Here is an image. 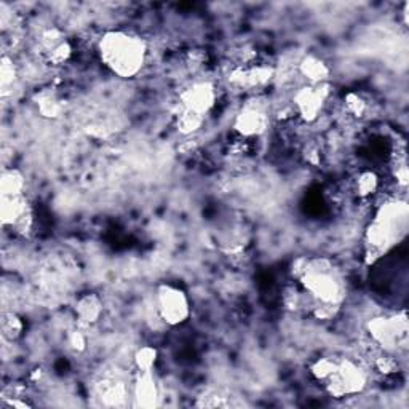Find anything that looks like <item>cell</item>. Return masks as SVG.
I'll return each mask as SVG.
<instances>
[{
    "instance_id": "cell-11",
    "label": "cell",
    "mask_w": 409,
    "mask_h": 409,
    "mask_svg": "<svg viewBox=\"0 0 409 409\" xmlns=\"http://www.w3.org/2000/svg\"><path fill=\"white\" fill-rule=\"evenodd\" d=\"M272 77H274L272 68H269V66H256V68L252 69H243V68L234 69L230 72L229 81L242 88H257L269 83L272 81Z\"/></svg>"
},
{
    "instance_id": "cell-20",
    "label": "cell",
    "mask_w": 409,
    "mask_h": 409,
    "mask_svg": "<svg viewBox=\"0 0 409 409\" xmlns=\"http://www.w3.org/2000/svg\"><path fill=\"white\" fill-rule=\"evenodd\" d=\"M38 112L45 118H58L63 114V103L50 93H45L37 101Z\"/></svg>"
},
{
    "instance_id": "cell-24",
    "label": "cell",
    "mask_w": 409,
    "mask_h": 409,
    "mask_svg": "<svg viewBox=\"0 0 409 409\" xmlns=\"http://www.w3.org/2000/svg\"><path fill=\"white\" fill-rule=\"evenodd\" d=\"M48 53H50L48 55L50 63L59 66V64H64L66 61H69V58L72 55V47L68 41H64L63 43H59L56 48H53Z\"/></svg>"
},
{
    "instance_id": "cell-19",
    "label": "cell",
    "mask_w": 409,
    "mask_h": 409,
    "mask_svg": "<svg viewBox=\"0 0 409 409\" xmlns=\"http://www.w3.org/2000/svg\"><path fill=\"white\" fill-rule=\"evenodd\" d=\"M18 71L13 59L9 56H2L0 59V87H2V96H6V91L16 81Z\"/></svg>"
},
{
    "instance_id": "cell-3",
    "label": "cell",
    "mask_w": 409,
    "mask_h": 409,
    "mask_svg": "<svg viewBox=\"0 0 409 409\" xmlns=\"http://www.w3.org/2000/svg\"><path fill=\"white\" fill-rule=\"evenodd\" d=\"M299 281L306 291L312 294L314 299L321 302V304L338 306L342 296H344V288H342L338 276L333 274V264L325 257L309 259L306 272L302 274Z\"/></svg>"
},
{
    "instance_id": "cell-30",
    "label": "cell",
    "mask_w": 409,
    "mask_h": 409,
    "mask_svg": "<svg viewBox=\"0 0 409 409\" xmlns=\"http://www.w3.org/2000/svg\"><path fill=\"white\" fill-rule=\"evenodd\" d=\"M4 406L5 408H18V409L31 408V405L26 403V401H21V400H18V398H10V397L4 398Z\"/></svg>"
},
{
    "instance_id": "cell-29",
    "label": "cell",
    "mask_w": 409,
    "mask_h": 409,
    "mask_svg": "<svg viewBox=\"0 0 409 409\" xmlns=\"http://www.w3.org/2000/svg\"><path fill=\"white\" fill-rule=\"evenodd\" d=\"M395 177H397V182L401 187H406L409 182V173H408V167L406 163H401L397 167V171H395Z\"/></svg>"
},
{
    "instance_id": "cell-14",
    "label": "cell",
    "mask_w": 409,
    "mask_h": 409,
    "mask_svg": "<svg viewBox=\"0 0 409 409\" xmlns=\"http://www.w3.org/2000/svg\"><path fill=\"white\" fill-rule=\"evenodd\" d=\"M77 319L81 321V325L90 326L100 320L103 314V302L98 298L96 294H85L78 299L76 306Z\"/></svg>"
},
{
    "instance_id": "cell-1",
    "label": "cell",
    "mask_w": 409,
    "mask_h": 409,
    "mask_svg": "<svg viewBox=\"0 0 409 409\" xmlns=\"http://www.w3.org/2000/svg\"><path fill=\"white\" fill-rule=\"evenodd\" d=\"M100 55L103 63L122 78L135 77L146 63V42L122 31H109L101 37Z\"/></svg>"
},
{
    "instance_id": "cell-28",
    "label": "cell",
    "mask_w": 409,
    "mask_h": 409,
    "mask_svg": "<svg viewBox=\"0 0 409 409\" xmlns=\"http://www.w3.org/2000/svg\"><path fill=\"white\" fill-rule=\"evenodd\" d=\"M374 365L380 373H384V374H390L395 371V369H397V363H395L390 357H384V355H380V357L376 358Z\"/></svg>"
},
{
    "instance_id": "cell-17",
    "label": "cell",
    "mask_w": 409,
    "mask_h": 409,
    "mask_svg": "<svg viewBox=\"0 0 409 409\" xmlns=\"http://www.w3.org/2000/svg\"><path fill=\"white\" fill-rule=\"evenodd\" d=\"M204 120V115L197 114L194 110H189V109H184L180 112V115L176 117V128L180 133L182 135H194L197 133L202 128Z\"/></svg>"
},
{
    "instance_id": "cell-4",
    "label": "cell",
    "mask_w": 409,
    "mask_h": 409,
    "mask_svg": "<svg viewBox=\"0 0 409 409\" xmlns=\"http://www.w3.org/2000/svg\"><path fill=\"white\" fill-rule=\"evenodd\" d=\"M157 309L160 319L170 326H180L189 319L190 304L187 294L173 285H160L157 289Z\"/></svg>"
},
{
    "instance_id": "cell-13",
    "label": "cell",
    "mask_w": 409,
    "mask_h": 409,
    "mask_svg": "<svg viewBox=\"0 0 409 409\" xmlns=\"http://www.w3.org/2000/svg\"><path fill=\"white\" fill-rule=\"evenodd\" d=\"M299 72L306 78L309 85L326 83L329 78V68L323 59L314 55H307L299 63Z\"/></svg>"
},
{
    "instance_id": "cell-7",
    "label": "cell",
    "mask_w": 409,
    "mask_h": 409,
    "mask_svg": "<svg viewBox=\"0 0 409 409\" xmlns=\"http://www.w3.org/2000/svg\"><path fill=\"white\" fill-rule=\"evenodd\" d=\"M329 95V85L320 83V85H306V87L299 88L294 95V104L298 109L299 115L304 118L306 122H314L319 118L320 112L325 105Z\"/></svg>"
},
{
    "instance_id": "cell-9",
    "label": "cell",
    "mask_w": 409,
    "mask_h": 409,
    "mask_svg": "<svg viewBox=\"0 0 409 409\" xmlns=\"http://www.w3.org/2000/svg\"><path fill=\"white\" fill-rule=\"evenodd\" d=\"M216 103V90L213 83L197 82L182 91L181 105L184 109L194 110L197 114L204 115L213 109Z\"/></svg>"
},
{
    "instance_id": "cell-25",
    "label": "cell",
    "mask_w": 409,
    "mask_h": 409,
    "mask_svg": "<svg viewBox=\"0 0 409 409\" xmlns=\"http://www.w3.org/2000/svg\"><path fill=\"white\" fill-rule=\"evenodd\" d=\"M68 344L72 348V351L77 352V353H82L87 351L88 347V339H87V334H85L82 329H72L68 336Z\"/></svg>"
},
{
    "instance_id": "cell-23",
    "label": "cell",
    "mask_w": 409,
    "mask_h": 409,
    "mask_svg": "<svg viewBox=\"0 0 409 409\" xmlns=\"http://www.w3.org/2000/svg\"><path fill=\"white\" fill-rule=\"evenodd\" d=\"M379 187V177L373 171H365L357 180V194L360 197L373 195Z\"/></svg>"
},
{
    "instance_id": "cell-26",
    "label": "cell",
    "mask_w": 409,
    "mask_h": 409,
    "mask_svg": "<svg viewBox=\"0 0 409 409\" xmlns=\"http://www.w3.org/2000/svg\"><path fill=\"white\" fill-rule=\"evenodd\" d=\"M346 108L355 117H363L366 112V103L357 93H348L346 96Z\"/></svg>"
},
{
    "instance_id": "cell-8",
    "label": "cell",
    "mask_w": 409,
    "mask_h": 409,
    "mask_svg": "<svg viewBox=\"0 0 409 409\" xmlns=\"http://www.w3.org/2000/svg\"><path fill=\"white\" fill-rule=\"evenodd\" d=\"M252 101L243 108L239 115L235 117L234 128L239 131L242 136H259L269 128V114L266 105L261 103V100Z\"/></svg>"
},
{
    "instance_id": "cell-2",
    "label": "cell",
    "mask_w": 409,
    "mask_h": 409,
    "mask_svg": "<svg viewBox=\"0 0 409 409\" xmlns=\"http://www.w3.org/2000/svg\"><path fill=\"white\" fill-rule=\"evenodd\" d=\"M409 209L405 202H388L380 207L378 214L366 230L368 256L374 262L376 257L387 253L408 229Z\"/></svg>"
},
{
    "instance_id": "cell-15",
    "label": "cell",
    "mask_w": 409,
    "mask_h": 409,
    "mask_svg": "<svg viewBox=\"0 0 409 409\" xmlns=\"http://www.w3.org/2000/svg\"><path fill=\"white\" fill-rule=\"evenodd\" d=\"M98 395L108 406H120L127 400V387L122 380L103 379L96 387Z\"/></svg>"
},
{
    "instance_id": "cell-22",
    "label": "cell",
    "mask_w": 409,
    "mask_h": 409,
    "mask_svg": "<svg viewBox=\"0 0 409 409\" xmlns=\"http://www.w3.org/2000/svg\"><path fill=\"white\" fill-rule=\"evenodd\" d=\"M336 371H338V361L331 358H319L310 365V373L319 380L329 379Z\"/></svg>"
},
{
    "instance_id": "cell-21",
    "label": "cell",
    "mask_w": 409,
    "mask_h": 409,
    "mask_svg": "<svg viewBox=\"0 0 409 409\" xmlns=\"http://www.w3.org/2000/svg\"><path fill=\"white\" fill-rule=\"evenodd\" d=\"M24 329V323L16 314L6 312L2 315V334L5 339H16L21 336Z\"/></svg>"
},
{
    "instance_id": "cell-27",
    "label": "cell",
    "mask_w": 409,
    "mask_h": 409,
    "mask_svg": "<svg viewBox=\"0 0 409 409\" xmlns=\"http://www.w3.org/2000/svg\"><path fill=\"white\" fill-rule=\"evenodd\" d=\"M41 41H42L43 47L47 48L48 51H51L53 48H56L59 43L64 42V36H63V32L59 31L58 28H51V29L43 31Z\"/></svg>"
},
{
    "instance_id": "cell-10",
    "label": "cell",
    "mask_w": 409,
    "mask_h": 409,
    "mask_svg": "<svg viewBox=\"0 0 409 409\" xmlns=\"http://www.w3.org/2000/svg\"><path fill=\"white\" fill-rule=\"evenodd\" d=\"M0 221L4 226L21 227L29 221V207L24 195L2 197L0 195Z\"/></svg>"
},
{
    "instance_id": "cell-12",
    "label": "cell",
    "mask_w": 409,
    "mask_h": 409,
    "mask_svg": "<svg viewBox=\"0 0 409 409\" xmlns=\"http://www.w3.org/2000/svg\"><path fill=\"white\" fill-rule=\"evenodd\" d=\"M133 398H135V406L138 408L150 409L158 406L160 393H158V385L152 373H140V376H138L135 380Z\"/></svg>"
},
{
    "instance_id": "cell-6",
    "label": "cell",
    "mask_w": 409,
    "mask_h": 409,
    "mask_svg": "<svg viewBox=\"0 0 409 409\" xmlns=\"http://www.w3.org/2000/svg\"><path fill=\"white\" fill-rule=\"evenodd\" d=\"M368 333L374 344L382 348H397L401 342L406 344L408 320L406 315L401 316H378L368 323Z\"/></svg>"
},
{
    "instance_id": "cell-5",
    "label": "cell",
    "mask_w": 409,
    "mask_h": 409,
    "mask_svg": "<svg viewBox=\"0 0 409 409\" xmlns=\"http://www.w3.org/2000/svg\"><path fill=\"white\" fill-rule=\"evenodd\" d=\"M326 392L334 398L360 393L366 387L368 376L357 363L342 360L338 363V371L326 379Z\"/></svg>"
},
{
    "instance_id": "cell-18",
    "label": "cell",
    "mask_w": 409,
    "mask_h": 409,
    "mask_svg": "<svg viewBox=\"0 0 409 409\" xmlns=\"http://www.w3.org/2000/svg\"><path fill=\"white\" fill-rule=\"evenodd\" d=\"M158 358L157 348L152 346H144L138 348L135 353V365L140 373H152Z\"/></svg>"
},
{
    "instance_id": "cell-16",
    "label": "cell",
    "mask_w": 409,
    "mask_h": 409,
    "mask_svg": "<svg viewBox=\"0 0 409 409\" xmlns=\"http://www.w3.org/2000/svg\"><path fill=\"white\" fill-rule=\"evenodd\" d=\"M26 180L23 173L16 168L4 170L0 176V195L2 197H16L23 195Z\"/></svg>"
}]
</instances>
